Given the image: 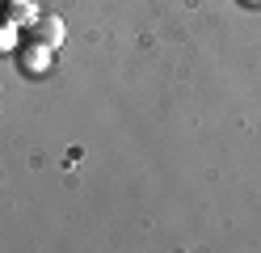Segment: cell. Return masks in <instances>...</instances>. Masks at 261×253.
Masks as SVG:
<instances>
[{
    "label": "cell",
    "mask_w": 261,
    "mask_h": 253,
    "mask_svg": "<svg viewBox=\"0 0 261 253\" xmlns=\"http://www.w3.org/2000/svg\"><path fill=\"white\" fill-rule=\"evenodd\" d=\"M30 38L42 42V47H51V51H59L63 42H68V26H63V17H55V13H38L34 26H30Z\"/></svg>",
    "instance_id": "obj_1"
},
{
    "label": "cell",
    "mask_w": 261,
    "mask_h": 253,
    "mask_svg": "<svg viewBox=\"0 0 261 253\" xmlns=\"http://www.w3.org/2000/svg\"><path fill=\"white\" fill-rule=\"evenodd\" d=\"M17 67H21L25 76H42L46 67H51V47H42V42H34V38L21 42V47H17Z\"/></svg>",
    "instance_id": "obj_2"
},
{
    "label": "cell",
    "mask_w": 261,
    "mask_h": 253,
    "mask_svg": "<svg viewBox=\"0 0 261 253\" xmlns=\"http://www.w3.org/2000/svg\"><path fill=\"white\" fill-rule=\"evenodd\" d=\"M38 13L42 9L34 5V0H5V5H0V17H5L9 26H34Z\"/></svg>",
    "instance_id": "obj_3"
},
{
    "label": "cell",
    "mask_w": 261,
    "mask_h": 253,
    "mask_svg": "<svg viewBox=\"0 0 261 253\" xmlns=\"http://www.w3.org/2000/svg\"><path fill=\"white\" fill-rule=\"evenodd\" d=\"M13 47H17V26H9L5 17H0V55L13 51Z\"/></svg>",
    "instance_id": "obj_4"
},
{
    "label": "cell",
    "mask_w": 261,
    "mask_h": 253,
    "mask_svg": "<svg viewBox=\"0 0 261 253\" xmlns=\"http://www.w3.org/2000/svg\"><path fill=\"white\" fill-rule=\"evenodd\" d=\"M240 5H261V0H240Z\"/></svg>",
    "instance_id": "obj_5"
}]
</instances>
